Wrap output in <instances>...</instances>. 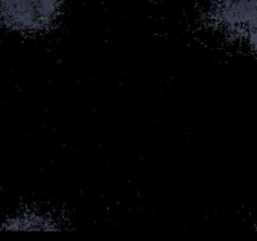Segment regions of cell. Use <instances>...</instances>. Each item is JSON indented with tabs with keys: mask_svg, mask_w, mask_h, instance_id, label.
Returning <instances> with one entry per match:
<instances>
[{
	"mask_svg": "<svg viewBox=\"0 0 257 241\" xmlns=\"http://www.w3.org/2000/svg\"><path fill=\"white\" fill-rule=\"evenodd\" d=\"M59 0H2L3 20L24 32L44 29L59 12Z\"/></svg>",
	"mask_w": 257,
	"mask_h": 241,
	"instance_id": "obj_1",
	"label": "cell"
},
{
	"mask_svg": "<svg viewBox=\"0 0 257 241\" xmlns=\"http://www.w3.org/2000/svg\"><path fill=\"white\" fill-rule=\"evenodd\" d=\"M225 3H230L225 12L231 18L235 17L232 20L245 23L257 20V0H225Z\"/></svg>",
	"mask_w": 257,
	"mask_h": 241,
	"instance_id": "obj_2",
	"label": "cell"
}]
</instances>
